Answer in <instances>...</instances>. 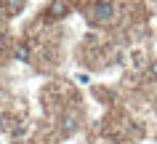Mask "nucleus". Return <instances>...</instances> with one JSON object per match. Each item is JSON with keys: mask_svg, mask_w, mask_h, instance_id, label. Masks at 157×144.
Returning a JSON list of instances; mask_svg holds the SVG:
<instances>
[{"mask_svg": "<svg viewBox=\"0 0 157 144\" xmlns=\"http://www.w3.org/2000/svg\"><path fill=\"white\" fill-rule=\"evenodd\" d=\"M93 16L101 19V21H107V19L112 16V3H99V6H96V11H93Z\"/></svg>", "mask_w": 157, "mask_h": 144, "instance_id": "f257e3e1", "label": "nucleus"}, {"mask_svg": "<svg viewBox=\"0 0 157 144\" xmlns=\"http://www.w3.org/2000/svg\"><path fill=\"white\" fill-rule=\"evenodd\" d=\"M6 6H8V11H19L24 6V0H6Z\"/></svg>", "mask_w": 157, "mask_h": 144, "instance_id": "f03ea898", "label": "nucleus"}, {"mask_svg": "<svg viewBox=\"0 0 157 144\" xmlns=\"http://www.w3.org/2000/svg\"><path fill=\"white\" fill-rule=\"evenodd\" d=\"M27 53H29V51H27V45H19V48H16V59L24 61V59H27Z\"/></svg>", "mask_w": 157, "mask_h": 144, "instance_id": "7ed1b4c3", "label": "nucleus"}, {"mask_svg": "<svg viewBox=\"0 0 157 144\" xmlns=\"http://www.w3.org/2000/svg\"><path fill=\"white\" fill-rule=\"evenodd\" d=\"M51 11H53V14H64V6H61V3H53V6H51Z\"/></svg>", "mask_w": 157, "mask_h": 144, "instance_id": "20e7f679", "label": "nucleus"}, {"mask_svg": "<svg viewBox=\"0 0 157 144\" xmlns=\"http://www.w3.org/2000/svg\"><path fill=\"white\" fill-rule=\"evenodd\" d=\"M152 75L157 77V61H155V64H152Z\"/></svg>", "mask_w": 157, "mask_h": 144, "instance_id": "39448f33", "label": "nucleus"}, {"mask_svg": "<svg viewBox=\"0 0 157 144\" xmlns=\"http://www.w3.org/2000/svg\"><path fill=\"white\" fill-rule=\"evenodd\" d=\"M3 128H6V120H3V118H0V131H3Z\"/></svg>", "mask_w": 157, "mask_h": 144, "instance_id": "423d86ee", "label": "nucleus"}]
</instances>
